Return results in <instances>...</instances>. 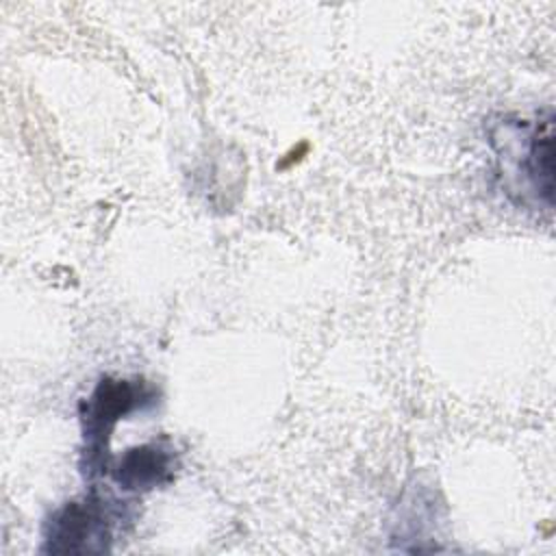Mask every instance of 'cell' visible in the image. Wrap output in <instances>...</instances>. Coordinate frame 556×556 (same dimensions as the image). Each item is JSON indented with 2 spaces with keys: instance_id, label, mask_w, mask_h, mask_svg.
Instances as JSON below:
<instances>
[{
  "instance_id": "6da1fadb",
  "label": "cell",
  "mask_w": 556,
  "mask_h": 556,
  "mask_svg": "<svg viewBox=\"0 0 556 556\" xmlns=\"http://www.w3.org/2000/svg\"><path fill=\"white\" fill-rule=\"evenodd\" d=\"M156 400V389L143 380H126V378H113L104 376L91 391V395L80 404V421H83V437H85V471L98 473L106 469L102 463L104 450L109 443V437L115 428V424L152 404Z\"/></svg>"
},
{
  "instance_id": "7a4b0ae2",
  "label": "cell",
  "mask_w": 556,
  "mask_h": 556,
  "mask_svg": "<svg viewBox=\"0 0 556 556\" xmlns=\"http://www.w3.org/2000/svg\"><path fill=\"white\" fill-rule=\"evenodd\" d=\"M113 504L100 493H87L56 508L46 521L43 552L76 556L109 552L117 519Z\"/></svg>"
},
{
  "instance_id": "3957f363",
  "label": "cell",
  "mask_w": 556,
  "mask_h": 556,
  "mask_svg": "<svg viewBox=\"0 0 556 556\" xmlns=\"http://www.w3.org/2000/svg\"><path fill=\"white\" fill-rule=\"evenodd\" d=\"M176 454L165 441L128 447L111 469V478L124 491H152L174 480Z\"/></svg>"
},
{
  "instance_id": "277c9868",
  "label": "cell",
  "mask_w": 556,
  "mask_h": 556,
  "mask_svg": "<svg viewBox=\"0 0 556 556\" xmlns=\"http://www.w3.org/2000/svg\"><path fill=\"white\" fill-rule=\"evenodd\" d=\"M526 128V148L521 154L519 169L530 182L539 200L552 206L554 195V117H539Z\"/></svg>"
}]
</instances>
